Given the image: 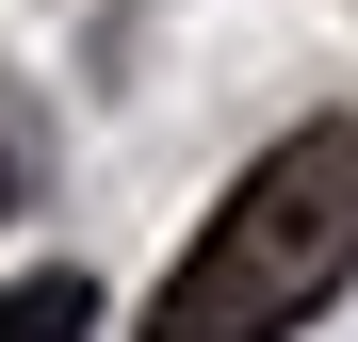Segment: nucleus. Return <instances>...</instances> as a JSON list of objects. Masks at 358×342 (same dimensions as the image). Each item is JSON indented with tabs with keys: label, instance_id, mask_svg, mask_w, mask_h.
I'll return each instance as SVG.
<instances>
[{
	"label": "nucleus",
	"instance_id": "obj_1",
	"mask_svg": "<svg viewBox=\"0 0 358 342\" xmlns=\"http://www.w3.org/2000/svg\"><path fill=\"white\" fill-rule=\"evenodd\" d=\"M342 277H358V114H310L196 212V261L147 294V342H293Z\"/></svg>",
	"mask_w": 358,
	"mask_h": 342
},
{
	"label": "nucleus",
	"instance_id": "obj_2",
	"mask_svg": "<svg viewBox=\"0 0 358 342\" xmlns=\"http://www.w3.org/2000/svg\"><path fill=\"white\" fill-rule=\"evenodd\" d=\"M0 342H98V277H82V261L17 277V294H0Z\"/></svg>",
	"mask_w": 358,
	"mask_h": 342
},
{
	"label": "nucleus",
	"instance_id": "obj_3",
	"mask_svg": "<svg viewBox=\"0 0 358 342\" xmlns=\"http://www.w3.org/2000/svg\"><path fill=\"white\" fill-rule=\"evenodd\" d=\"M0 212H17V163H0Z\"/></svg>",
	"mask_w": 358,
	"mask_h": 342
}]
</instances>
